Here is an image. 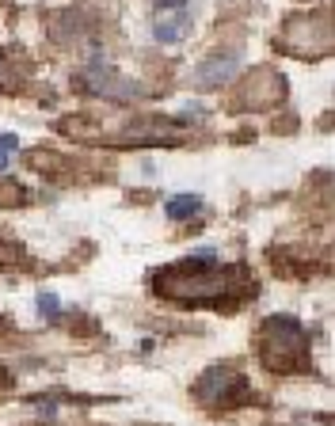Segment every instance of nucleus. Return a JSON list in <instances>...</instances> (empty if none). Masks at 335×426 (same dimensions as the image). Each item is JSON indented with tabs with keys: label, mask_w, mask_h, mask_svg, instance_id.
<instances>
[{
	"label": "nucleus",
	"mask_w": 335,
	"mask_h": 426,
	"mask_svg": "<svg viewBox=\"0 0 335 426\" xmlns=\"http://www.w3.org/2000/svg\"><path fill=\"white\" fill-rule=\"evenodd\" d=\"M19 198H23V190H16V187H4V183H0V202H19Z\"/></svg>",
	"instance_id": "obj_9"
},
{
	"label": "nucleus",
	"mask_w": 335,
	"mask_h": 426,
	"mask_svg": "<svg viewBox=\"0 0 335 426\" xmlns=\"http://www.w3.org/2000/svg\"><path fill=\"white\" fill-rule=\"evenodd\" d=\"M58 309H61V304H58V297H54V293H42L39 297V312L46 320H58Z\"/></svg>",
	"instance_id": "obj_8"
},
{
	"label": "nucleus",
	"mask_w": 335,
	"mask_h": 426,
	"mask_svg": "<svg viewBox=\"0 0 335 426\" xmlns=\"http://www.w3.org/2000/svg\"><path fill=\"white\" fill-rule=\"evenodd\" d=\"M237 69H240V61L233 54H213V58H206L195 69V80H198V88H217V84H229L237 76Z\"/></svg>",
	"instance_id": "obj_5"
},
{
	"label": "nucleus",
	"mask_w": 335,
	"mask_h": 426,
	"mask_svg": "<svg viewBox=\"0 0 335 426\" xmlns=\"http://www.w3.org/2000/svg\"><path fill=\"white\" fill-rule=\"evenodd\" d=\"M259 346L270 369H301L309 358V335L294 316H270L259 331Z\"/></svg>",
	"instance_id": "obj_1"
},
{
	"label": "nucleus",
	"mask_w": 335,
	"mask_h": 426,
	"mask_svg": "<svg viewBox=\"0 0 335 426\" xmlns=\"http://www.w3.org/2000/svg\"><path fill=\"white\" fill-rule=\"evenodd\" d=\"M76 88H88L96 96H107V99H138L141 88L133 80H126L122 73H115L111 65H88L80 76H76Z\"/></svg>",
	"instance_id": "obj_4"
},
{
	"label": "nucleus",
	"mask_w": 335,
	"mask_h": 426,
	"mask_svg": "<svg viewBox=\"0 0 335 426\" xmlns=\"http://www.w3.org/2000/svg\"><path fill=\"white\" fill-rule=\"evenodd\" d=\"M183 31H187V12H175L172 19H160L153 34H156V42H180Z\"/></svg>",
	"instance_id": "obj_7"
},
{
	"label": "nucleus",
	"mask_w": 335,
	"mask_h": 426,
	"mask_svg": "<svg viewBox=\"0 0 335 426\" xmlns=\"http://www.w3.org/2000/svg\"><path fill=\"white\" fill-rule=\"evenodd\" d=\"M16 145H19L16 133H0V148H4V153H8V148H16Z\"/></svg>",
	"instance_id": "obj_10"
},
{
	"label": "nucleus",
	"mask_w": 335,
	"mask_h": 426,
	"mask_svg": "<svg viewBox=\"0 0 335 426\" xmlns=\"http://www.w3.org/2000/svg\"><path fill=\"white\" fill-rule=\"evenodd\" d=\"M156 8H175V12H183V8H187V0H156Z\"/></svg>",
	"instance_id": "obj_11"
},
{
	"label": "nucleus",
	"mask_w": 335,
	"mask_h": 426,
	"mask_svg": "<svg viewBox=\"0 0 335 426\" xmlns=\"http://www.w3.org/2000/svg\"><path fill=\"white\" fill-rule=\"evenodd\" d=\"M164 210H168L172 221H187V217H195V213L202 210V198H198V194H175V198H168Z\"/></svg>",
	"instance_id": "obj_6"
},
{
	"label": "nucleus",
	"mask_w": 335,
	"mask_h": 426,
	"mask_svg": "<svg viewBox=\"0 0 335 426\" xmlns=\"http://www.w3.org/2000/svg\"><path fill=\"white\" fill-rule=\"evenodd\" d=\"M248 392H252V385L229 366L206 369L202 377H198V385H195V396L202 403H233V400H244Z\"/></svg>",
	"instance_id": "obj_3"
},
{
	"label": "nucleus",
	"mask_w": 335,
	"mask_h": 426,
	"mask_svg": "<svg viewBox=\"0 0 335 426\" xmlns=\"http://www.w3.org/2000/svg\"><path fill=\"white\" fill-rule=\"evenodd\" d=\"M187 271L191 274H175V271H164V278L156 282L164 297H172V301H217L233 289V274L240 267L221 274L217 267L213 271H198V259H187Z\"/></svg>",
	"instance_id": "obj_2"
},
{
	"label": "nucleus",
	"mask_w": 335,
	"mask_h": 426,
	"mask_svg": "<svg viewBox=\"0 0 335 426\" xmlns=\"http://www.w3.org/2000/svg\"><path fill=\"white\" fill-rule=\"evenodd\" d=\"M8 160H12V153H4V148H0V172L8 168Z\"/></svg>",
	"instance_id": "obj_12"
}]
</instances>
